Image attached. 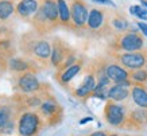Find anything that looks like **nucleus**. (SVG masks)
Here are the masks:
<instances>
[{
    "label": "nucleus",
    "mask_w": 147,
    "mask_h": 136,
    "mask_svg": "<svg viewBox=\"0 0 147 136\" xmlns=\"http://www.w3.org/2000/svg\"><path fill=\"white\" fill-rule=\"evenodd\" d=\"M40 120L36 113L27 112L23 113L19 118V135L20 136H34L38 132Z\"/></svg>",
    "instance_id": "nucleus-1"
},
{
    "label": "nucleus",
    "mask_w": 147,
    "mask_h": 136,
    "mask_svg": "<svg viewBox=\"0 0 147 136\" xmlns=\"http://www.w3.org/2000/svg\"><path fill=\"white\" fill-rule=\"evenodd\" d=\"M144 46L143 38L138 32H125L117 39V48L124 50L125 53L140 51Z\"/></svg>",
    "instance_id": "nucleus-2"
},
{
    "label": "nucleus",
    "mask_w": 147,
    "mask_h": 136,
    "mask_svg": "<svg viewBox=\"0 0 147 136\" xmlns=\"http://www.w3.org/2000/svg\"><path fill=\"white\" fill-rule=\"evenodd\" d=\"M104 116L108 123L113 127H120L125 120V109L121 105L108 101L105 109H104Z\"/></svg>",
    "instance_id": "nucleus-3"
},
{
    "label": "nucleus",
    "mask_w": 147,
    "mask_h": 136,
    "mask_svg": "<svg viewBox=\"0 0 147 136\" xmlns=\"http://www.w3.org/2000/svg\"><path fill=\"white\" fill-rule=\"evenodd\" d=\"M117 59L121 65L127 69H142L144 65H147V57L146 54L140 51H134V53H123L117 55Z\"/></svg>",
    "instance_id": "nucleus-4"
},
{
    "label": "nucleus",
    "mask_w": 147,
    "mask_h": 136,
    "mask_svg": "<svg viewBox=\"0 0 147 136\" xmlns=\"http://www.w3.org/2000/svg\"><path fill=\"white\" fill-rule=\"evenodd\" d=\"M70 15L71 20L77 27H84L88 22V8L84 0H71L70 4Z\"/></svg>",
    "instance_id": "nucleus-5"
},
{
    "label": "nucleus",
    "mask_w": 147,
    "mask_h": 136,
    "mask_svg": "<svg viewBox=\"0 0 147 136\" xmlns=\"http://www.w3.org/2000/svg\"><path fill=\"white\" fill-rule=\"evenodd\" d=\"M104 71L107 77L111 81H113L115 83H120L123 81L129 78V73L125 69H123L120 65H116V63H109L104 67Z\"/></svg>",
    "instance_id": "nucleus-6"
},
{
    "label": "nucleus",
    "mask_w": 147,
    "mask_h": 136,
    "mask_svg": "<svg viewBox=\"0 0 147 136\" xmlns=\"http://www.w3.org/2000/svg\"><path fill=\"white\" fill-rule=\"evenodd\" d=\"M18 85L20 90L24 93H34L39 89V81L36 79L35 75L30 74V73L20 75L18 79Z\"/></svg>",
    "instance_id": "nucleus-7"
},
{
    "label": "nucleus",
    "mask_w": 147,
    "mask_h": 136,
    "mask_svg": "<svg viewBox=\"0 0 147 136\" xmlns=\"http://www.w3.org/2000/svg\"><path fill=\"white\" fill-rule=\"evenodd\" d=\"M38 9H39L38 0H20L19 4L16 5V11L22 18L31 16V15L38 12Z\"/></svg>",
    "instance_id": "nucleus-8"
},
{
    "label": "nucleus",
    "mask_w": 147,
    "mask_h": 136,
    "mask_svg": "<svg viewBox=\"0 0 147 136\" xmlns=\"http://www.w3.org/2000/svg\"><path fill=\"white\" fill-rule=\"evenodd\" d=\"M42 9H43L47 20H49L51 24H55V23L59 20L57 0H43V1H42Z\"/></svg>",
    "instance_id": "nucleus-9"
},
{
    "label": "nucleus",
    "mask_w": 147,
    "mask_h": 136,
    "mask_svg": "<svg viewBox=\"0 0 147 136\" xmlns=\"http://www.w3.org/2000/svg\"><path fill=\"white\" fill-rule=\"evenodd\" d=\"M94 88H96V78H94V75L93 74L86 75L84 78V81H82V83L76 89V96L84 98V97L92 94Z\"/></svg>",
    "instance_id": "nucleus-10"
},
{
    "label": "nucleus",
    "mask_w": 147,
    "mask_h": 136,
    "mask_svg": "<svg viewBox=\"0 0 147 136\" xmlns=\"http://www.w3.org/2000/svg\"><path fill=\"white\" fill-rule=\"evenodd\" d=\"M88 28L89 30H100L104 24V11L98 8H92L88 15Z\"/></svg>",
    "instance_id": "nucleus-11"
},
{
    "label": "nucleus",
    "mask_w": 147,
    "mask_h": 136,
    "mask_svg": "<svg viewBox=\"0 0 147 136\" xmlns=\"http://www.w3.org/2000/svg\"><path fill=\"white\" fill-rule=\"evenodd\" d=\"M67 57V48L61 42H55L51 50V63L54 66H61Z\"/></svg>",
    "instance_id": "nucleus-12"
},
{
    "label": "nucleus",
    "mask_w": 147,
    "mask_h": 136,
    "mask_svg": "<svg viewBox=\"0 0 147 136\" xmlns=\"http://www.w3.org/2000/svg\"><path fill=\"white\" fill-rule=\"evenodd\" d=\"M131 96L132 100L139 108L147 109V90L140 85H134L131 89Z\"/></svg>",
    "instance_id": "nucleus-13"
},
{
    "label": "nucleus",
    "mask_w": 147,
    "mask_h": 136,
    "mask_svg": "<svg viewBox=\"0 0 147 136\" xmlns=\"http://www.w3.org/2000/svg\"><path fill=\"white\" fill-rule=\"evenodd\" d=\"M129 96V90L127 86L115 83L113 86H109V98L113 101H123Z\"/></svg>",
    "instance_id": "nucleus-14"
},
{
    "label": "nucleus",
    "mask_w": 147,
    "mask_h": 136,
    "mask_svg": "<svg viewBox=\"0 0 147 136\" xmlns=\"http://www.w3.org/2000/svg\"><path fill=\"white\" fill-rule=\"evenodd\" d=\"M34 54L42 59H46V58L51 57V46L46 40H39L34 44Z\"/></svg>",
    "instance_id": "nucleus-15"
},
{
    "label": "nucleus",
    "mask_w": 147,
    "mask_h": 136,
    "mask_svg": "<svg viewBox=\"0 0 147 136\" xmlns=\"http://www.w3.org/2000/svg\"><path fill=\"white\" fill-rule=\"evenodd\" d=\"M57 4H58V13H59L61 23L62 24H69L71 15H70V8L67 5L66 0H57Z\"/></svg>",
    "instance_id": "nucleus-16"
},
{
    "label": "nucleus",
    "mask_w": 147,
    "mask_h": 136,
    "mask_svg": "<svg viewBox=\"0 0 147 136\" xmlns=\"http://www.w3.org/2000/svg\"><path fill=\"white\" fill-rule=\"evenodd\" d=\"M13 11H15V7H13V3L11 0H1L0 1V19L1 20L8 19L13 13Z\"/></svg>",
    "instance_id": "nucleus-17"
},
{
    "label": "nucleus",
    "mask_w": 147,
    "mask_h": 136,
    "mask_svg": "<svg viewBox=\"0 0 147 136\" xmlns=\"http://www.w3.org/2000/svg\"><path fill=\"white\" fill-rule=\"evenodd\" d=\"M57 109H58L57 102L51 100V98L42 101V104H40V110H42V113L45 116H54L57 113Z\"/></svg>",
    "instance_id": "nucleus-18"
},
{
    "label": "nucleus",
    "mask_w": 147,
    "mask_h": 136,
    "mask_svg": "<svg viewBox=\"0 0 147 136\" xmlns=\"http://www.w3.org/2000/svg\"><path fill=\"white\" fill-rule=\"evenodd\" d=\"M81 70V65L80 63H74V65H71L70 67H67L66 70L62 73V75H61V82L62 83H66L69 82L74 75H77L78 73H80Z\"/></svg>",
    "instance_id": "nucleus-19"
},
{
    "label": "nucleus",
    "mask_w": 147,
    "mask_h": 136,
    "mask_svg": "<svg viewBox=\"0 0 147 136\" xmlns=\"http://www.w3.org/2000/svg\"><path fill=\"white\" fill-rule=\"evenodd\" d=\"M129 77L132 78V81L138 83H146L147 82V70L146 69H136L129 73Z\"/></svg>",
    "instance_id": "nucleus-20"
},
{
    "label": "nucleus",
    "mask_w": 147,
    "mask_h": 136,
    "mask_svg": "<svg viewBox=\"0 0 147 136\" xmlns=\"http://www.w3.org/2000/svg\"><path fill=\"white\" fill-rule=\"evenodd\" d=\"M112 26H113V28H116L117 31H125V30H128L129 23L127 22L123 16L117 15V16H115V18L112 19Z\"/></svg>",
    "instance_id": "nucleus-21"
},
{
    "label": "nucleus",
    "mask_w": 147,
    "mask_h": 136,
    "mask_svg": "<svg viewBox=\"0 0 147 136\" xmlns=\"http://www.w3.org/2000/svg\"><path fill=\"white\" fill-rule=\"evenodd\" d=\"M11 67L16 71H24L28 69L27 63L23 61V59H20V58H12V61H11Z\"/></svg>",
    "instance_id": "nucleus-22"
},
{
    "label": "nucleus",
    "mask_w": 147,
    "mask_h": 136,
    "mask_svg": "<svg viewBox=\"0 0 147 136\" xmlns=\"http://www.w3.org/2000/svg\"><path fill=\"white\" fill-rule=\"evenodd\" d=\"M9 123V109L7 106L0 108V129Z\"/></svg>",
    "instance_id": "nucleus-23"
},
{
    "label": "nucleus",
    "mask_w": 147,
    "mask_h": 136,
    "mask_svg": "<svg viewBox=\"0 0 147 136\" xmlns=\"http://www.w3.org/2000/svg\"><path fill=\"white\" fill-rule=\"evenodd\" d=\"M76 61V57L73 55V54H70V55H67L66 59L62 62V65H61V67L62 69H67V67H70L71 65H73V62Z\"/></svg>",
    "instance_id": "nucleus-24"
},
{
    "label": "nucleus",
    "mask_w": 147,
    "mask_h": 136,
    "mask_svg": "<svg viewBox=\"0 0 147 136\" xmlns=\"http://www.w3.org/2000/svg\"><path fill=\"white\" fill-rule=\"evenodd\" d=\"M136 16H138L139 19H142V20H147V9L140 7V9H139V12Z\"/></svg>",
    "instance_id": "nucleus-25"
},
{
    "label": "nucleus",
    "mask_w": 147,
    "mask_h": 136,
    "mask_svg": "<svg viewBox=\"0 0 147 136\" xmlns=\"http://www.w3.org/2000/svg\"><path fill=\"white\" fill-rule=\"evenodd\" d=\"M0 131L4 132V133H11V132L13 131V123H11V121H9V123L7 124V125H4V127L1 128Z\"/></svg>",
    "instance_id": "nucleus-26"
},
{
    "label": "nucleus",
    "mask_w": 147,
    "mask_h": 136,
    "mask_svg": "<svg viewBox=\"0 0 147 136\" xmlns=\"http://www.w3.org/2000/svg\"><path fill=\"white\" fill-rule=\"evenodd\" d=\"M93 3H98V4H104V5H112V7H116V4L112 1V0H92Z\"/></svg>",
    "instance_id": "nucleus-27"
},
{
    "label": "nucleus",
    "mask_w": 147,
    "mask_h": 136,
    "mask_svg": "<svg viewBox=\"0 0 147 136\" xmlns=\"http://www.w3.org/2000/svg\"><path fill=\"white\" fill-rule=\"evenodd\" d=\"M138 27H139V30H140L143 34H144V36H147V23L139 22V23H138Z\"/></svg>",
    "instance_id": "nucleus-28"
},
{
    "label": "nucleus",
    "mask_w": 147,
    "mask_h": 136,
    "mask_svg": "<svg viewBox=\"0 0 147 136\" xmlns=\"http://www.w3.org/2000/svg\"><path fill=\"white\" fill-rule=\"evenodd\" d=\"M139 9H140V5H132V7H129V13L136 16L139 12Z\"/></svg>",
    "instance_id": "nucleus-29"
},
{
    "label": "nucleus",
    "mask_w": 147,
    "mask_h": 136,
    "mask_svg": "<svg viewBox=\"0 0 147 136\" xmlns=\"http://www.w3.org/2000/svg\"><path fill=\"white\" fill-rule=\"evenodd\" d=\"M92 120H93L92 117H84L80 120V124H86V123H89V121H92Z\"/></svg>",
    "instance_id": "nucleus-30"
},
{
    "label": "nucleus",
    "mask_w": 147,
    "mask_h": 136,
    "mask_svg": "<svg viewBox=\"0 0 147 136\" xmlns=\"http://www.w3.org/2000/svg\"><path fill=\"white\" fill-rule=\"evenodd\" d=\"M90 136H107V135H105V132H94Z\"/></svg>",
    "instance_id": "nucleus-31"
},
{
    "label": "nucleus",
    "mask_w": 147,
    "mask_h": 136,
    "mask_svg": "<svg viewBox=\"0 0 147 136\" xmlns=\"http://www.w3.org/2000/svg\"><path fill=\"white\" fill-rule=\"evenodd\" d=\"M142 4H143V5H146V7H147V0H142Z\"/></svg>",
    "instance_id": "nucleus-32"
},
{
    "label": "nucleus",
    "mask_w": 147,
    "mask_h": 136,
    "mask_svg": "<svg viewBox=\"0 0 147 136\" xmlns=\"http://www.w3.org/2000/svg\"><path fill=\"white\" fill-rule=\"evenodd\" d=\"M109 136H117V135H109Z\"/></svg>",
    "instance_id": "nucleus-33"
},
{
    "label": "nucleus",
    "mask_w": 147,
    "mask_h": 136,
    "mask_svg": "<svg viewBox=\"0 0 147 136\" xmlns=\"http://www.w3.org/2000/svg\"><path fill=\"white\" fill-rule=\"evenodd\" d=\"M125 136H129V135H125Z\"/></svg>",
    "instance_id": "nucleus-34"
},
{
    "label": "nucleus",
    "mask_w": 147,
    "mask_h": 136,
    "mask_svg": "<svg viewBox=\"0 0 147 136\" xmlns=\"http://www.w3.org/2000/svg\"><path fill=\"white\" fill-rule=\"evenodd\" d=\"M140 1H142V0H140Z\"/></svg>",
    "instance_id": "nucleus-35"
}]
</instances>
